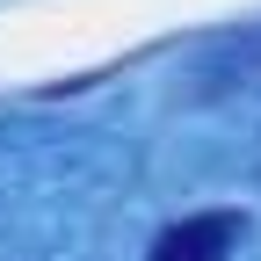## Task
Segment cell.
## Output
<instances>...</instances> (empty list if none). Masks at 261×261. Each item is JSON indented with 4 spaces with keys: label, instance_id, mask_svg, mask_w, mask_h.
I'll return each instance as SVG.
<instances>
[{
    "label": "cell",
    "instance_id": "obj_1",
    "mask_svg": "<svg viewBox=\"0 0 261 261\" xmlns=\"http://www.w3.org/2000/svg\"><path fill=\"white\" fill-rule=\"evenodd\" d=\"M240 232H247L240 211H196V218H174L167 232L152 240L145 261H232Z\"/></svg>",
    "mask_w": 261,
    "mask_h": 261
}]
</instances>
